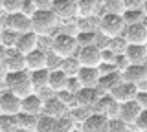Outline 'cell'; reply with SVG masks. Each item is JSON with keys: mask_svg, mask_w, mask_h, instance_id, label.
Returning a JSON list of instances; mask_svg holds the SVG:
<instances>
[{"mask_svg": "<svg viewBox=\"0 0 147 132\" xmlns=\"http://www.w3.org/2000/svg\"><path fill=\"white\" fill-rule=\"evenodd\" d=\"M127 46H129V40L123 37H114V39H110V42H109V48L112 50V52H116L118 55L119 53H125V50H127Z\"/></svg>", "mask_w": 147, "mask_h": 132, "instance_id": "36", "label": "cell"}, {"mask_svg": "<svg viewBox=\"0 0 147 132\" xmlns=\"http://www.w3.org/2000/svg\"><path fill=\"white\" fill-rule=\"evenodd\" d=\"M119 108H121V103L112 94H103L96 107V112H101L109 119H112V117H119Z\"/></svg>", "mask_w": 147, "mask_h": 132, "instance_id": "10", "label": "cell"}, {"mask_svg": "<svg viewBox=\"0 0 147 132\" xmlns=\"http://www.w3.org/2000/svg\"><path fill=\"white\" fill-rule=\"evenodd\" d=\"M68 110H70L68 105L59 95H55V97H50L44 101V112L42 114H48V116H53V117H63V116H66Z\"/></svg>", "mask_w": 147, "mask_h": 132, "instance_id": "17", "label": "cell"}, {"mask_svg": "<svg viewBox=\"0 0 147 132\" xmlns=\"http://www.w3.org/2000/svg\"><path fill=\"white\" fill-rule=\"evenodd\" d=\"M109 117L103 116L101 112H94L81 123V130L83 132H109Z\"/></svg>", "mask_w": 147, "mask_h": 132, "instance_id": "7", "label": "cell"}, {"mask_svg": "<svg viewBox=\"0 0 147 132\" xmlns=\"http://www.w3.org/2000/svg\"><path fill=\"white\" fill-rule=\"evenodd\" d=\"M4 24H6V28L17 31L18 35L28 33V31H31V17L18 11V13H13V15H6V22Z\"/></svg>", "mask_w": 147, "mask_h": 132, "instance_id": "9", "label": "cell"}, {"mask_svg": "<svg viewBox=\"0 0 147 132\" xmlns=\"http://www.w3.org/2000/svg\"><path fill=\"white\" fill-rule=\"evenodd\" d=\"M81 66H99L103 62V50L98 44H88V46H81L77 52Z\"/></svg>", "mask_w": 147, "mask_h": 132, "instance_id": "5", "label": "cell"}, {"mask_svg": "<svg viewBox=\"0 0 147 132\" xmlns=\"http://www.w3.org/2000/svg\"><path fill=\"white\" fill-rule=\"evenodd\" d=\"M31 81H33L35 92H40L42 88H50V68L31 72Z\"/></svg>", "mask_w": 147, "mask_h": 132, "instance_id": "24", "label": "cell"}, {"mask_svg": "<svg viewBox=\"0 0 147 132\" xmlns=\"http://www.w3.org/2000/svg\"><path fill=\"white\" fill-rule=\"evenodd\" d=\"M68 79H70V75H68L61 66H59V68H53V70H50V90H53V92L66 90Z\"/></svg>", "mask_w": 147, "mask_h": 132, "instance_id": "20", "label": "cell"}, {"mask_svg": "<svg viewBox=\"0 0 147 132\" xmlns=\"http://www.w3.org/2000/svg\"><path fill=\"white\" fill-rule=\"evenodd\" d=\"M74 132H83V130H81V127H76V130H74Z\"/></svg>", "mask_w": 147, "mask_h": 132, "instance_id": "48", "label": "cell"}, {"mask_svg": "<svg viewBox=\"0 0 147 132\" xmlns=\"http://www.w3.org/2000/svg\"><path fill=\"white\" fill-rule=\"evenodd\" d=\"M76 37H77V42H79V48H81V46H88V44H96L99 35H98V31H79Z\"/></svg>", "mask_w": 147, "mask_h": 132, "instance_id": "34", "label": "cell"}, {"mask_svg": "<svg viewBox=\"0 0 147 132\" xmlns=\"http://www.w3.org/2000/svg\"><path fill=\"white\" fill-rule=\"evenodd\" d=\"M55 123H57V117L48 116V114H40L35 132H55Z\"/></svg>", "mask_w": 147, "mask_h": 132, "instance_id": "26", "label": "cell"}, {"mask_svg": "<svg viewBox=\"0 0 147 132\" xmlns=\"http://www.w3.org/2000/svg\"><path fill=\"white\" fill-rule=\"evenodd\" d=\"M17 40H18L17 31H13V29H9V28L4 26V29H2V46L4 48H15Z\"/></svg>", "mask_w": 147, "mask_h": 132, "instance_id": "33", "label": "cell"}, {"mask_svg": "<svg viewBox=\"0 0 147 132\" xmlns=\"http://www.w3.org/2000/svg\"><path fill=\"white\" fill-rule=\"evenodd\" d=\"M101 95L103 94H101V90L98 86H83L79 92H77V101H79V105H85V107H90L96 110Z\"/></svg>", "mask_w": 147, "mask_h": 132, "instance_id": "14", "label": "cell"}, {"mask_svg": "<svg viewBox=\"0 0 147 132\" xmlns=\"http://www.w3.org/2000/svg\"><path fill=\"white\" fill-rule=\"evenodd\" d=\"M74 130H76V121H74L70 116L57 117V123H55V132H74Z\"/></svg>", "mask_w": 147, "mask_h": 132, "instance_id": "31", "label": "cell"}, {"mask_svg": "<svg viewBox=\"0 0 147 132\" xmlns=\"http://www.w3.org/2000/svg\"><path fill=\"white\" fill-rule=\"evenodd\" d=\"M123 37L129 40V44H147V24L140 22V24L127 26Z\"/></svg>", "mask_w": 147, "mask_h": 132, "instance_id": "15", "label": "cell"}, {"mask_svg": "<svg viewBox=\"0 0 147 132\" xmlns=\"http://www.w3.org/2000/svg\"><path fill=\"white\" fill-rule=\"evenodd\" d=\"M37 11H39V7H37V4L33 0H24V4H22V13H26L28 17H33Z\"/></svg>", "mask_w": 147, "mask_h": 132, "instance_id": "38", "label": "cell"}, {"mask_svg": "<svg viewBox=\"0 0 147 132\" xmlns=\"http://www.w3.org/2000/svg\"><path fill=\"white\" fill-rule=\"evenodd\" d=\"M4 83L11 92H15L20 97L35 94V86L31 81V72L30 70H20V72H9L4 77Z\"/></svg>", "mask_w": 147, "mask_h": 132, "instance_id": "1", "label": "cell"}, {"mask_svg": "<svg viewBox=\"0 0 147 132\" xmlns=\"http://www.w3.org/2000/svg\"><path fill=\"white\" fill-rule=\"evenodd\" d=\"M0 112L2 114H9V116H17L22 112V97L17 95L11 90H4L0 95Z\"/></svg>", "mask_w": 147, "mask_h": 132, "instance_id": "6", "label": "cell"}, {"mask_svg": "<svg viewBox=\"0 0 147 132\" xmlns=\"http://www.w3.org/2000/svg\"><path fill=\"white\" fill-rule=\"evenodd\" d=\"M17 121H18V129L35 130L39 116H33V114H28V112H20V114H17Z\"/></svg>", "mask_w": 147, "mask_h": 132, "instance_id": "25", "label": "cell"}, {"mask_svg": "<svg viewBox=\"0 0 147 132\" xmlns=\"http://www.w3.org/2000/svg\"><path fill=\"white\" fill-rule=\"evenodd\" d=\"M17 132H35V130H26V129H18Z\"/></svg>", "mask_w": 147, "mask_h": 132, "instance_id": "47", "label": "cell"}, {"mask_svg": "<svg viewBox=\"0 0 147 132\" xmlns=\"http://www.w3.org/2000/svg\"><path fill=\"white\" fill-rule=\"evenodd\" d=\"M144 64H145V66H147V59H145V62H144Z\"/></svg>", "mask_w": 147, "mask_h": 132, "instance_id": "49", "label": "cell"}, {"mask_svg": "<svg viewBox=\"0 0 147 132\" xmlns=\"http://www.w3.org/2000/svg\"><path fill=\"white\" fill-rule=\"evenodd\" d=\"M81 88H83V84H81V81L77 79V75H70V79H68V86H66V90H70L72 94H77Z\"/></svg>", "mask_w": 147, "mask_h": 132, "instance_id": "40", "label": "cell"}, {"mask_svg": "<svg viewBox=\"0 0 147 132\" xmlns=\"http://www.w3.org/2000/svg\"><path fill=\"white\" fill-rule=\"evenodd\" d=\"M138 92H140V90H138V86L134 83H131V81H125V79L119 81V83L114 86L112 90H110V94H112L119 103H127V101L136 99Z\"/></svg>", "mask_w": 147, "mask_h": 132, "instance_id": "11", "label": "cell"}, {"mask_svg": "<svg viewBox=\"0 0 147 132\" xmlns=\"http://www.w3.org/2000/svg\"><path fill=\"white\" fill-rule=\"evenodd\" d=\"M136 101L140 103V107L144 108H147V90H140V92H138V95H136Z\"/></svg>", "mask_w": 147, "mask_h": 132, "instance_id": "44", "label": "cell"}, {"mask_svg": "<svg viewBox=\"0 0 147 132\" xmlns=\"http://www.w3.org/2000/svg\"><path fill=\"white\" fill-rule=\"evenodd\" d=\"M24 0H2V11L4 15H13V13L22 11Z\"/></svg>", "mask_w": 147, "mask_h": 132, "instance_id": "35", "label": "cell"}, {"mask_svg": "<svg viewBox=\"0 0 147 132\" xmlns=\"http://www.w3.org/2000/svg\"><path fill=\"white\" fill-rule=\"evenodd\" d=\"M52 52L61 59L74 57V53L79 52L77 37L70 33H57L55 37H52Z\"/></svg>", "mask_w": 147, "mask_h": 132, "instance_id": "4", "label": "cell"}, {"mask_svg": "<svg viewBox=\"0 0 147 132\" xmlns=\"http://www.w3.org/2000/svg\"><path fill=\"white\" fill-rule=\"evenodd\" d=\"M99 33L105 35V37H121L127 29V24L123 20V17L119 13H105L99 19V26H98Z\"/></svg>", "mask_w": 147, "mask_h": 132, "instance_id": "3", "label": "cell"}, {"mask_svg": "<svg viewBox=\"0 0 147 132\" xmlns=\"http://www.w3.org/2000/svg\"><path fill=\"white\" fill-rule=\"evenodd\" d=\"M77 9H79L81 19L94 17L96 9H98V0H77Z\"/></svg>", "mask_w": 147, "mask_h": 132, "instance_id": "27", "label": "cell"}, {"mask_svg": "<svg viewBox=\"0 0 147 132\" xmlns=\"http://www.w3.org/2000/svg\"><path fill=\"white\" fill-rule=\"evenodd\" d=\"M17 130H18L17 116L2 114V117H0V132H17Z\"/></svg>", "mask_w": 147, "mask_h": 132, "instance_id": "30", "label": "cell"}, {"mask_svg": "<svg viewBox=\"0 0 147 132\" xmlns=\"http://www.w3.org/2000/svg\"><path fill=\"white\" fill-rule=\"evenodd\" d=\"M109 132H129V125L121 117H112L109 121Z\"/></svg>", "mask_w": 147, "mask_h": 132, "instance_id": "37", "label": "cell"}, {"mask_svg": "<svg viewBox=\"0 0 147 132\" xmlns=\"http://www.w3.org/2000/svg\"><path fill=\"white\" fill-rule=\"evenodd\" d=\"M92 110H94V108L85 107V105H76L74 108H70V117H72L76 123H79V125H81V123L85 121L86 117L90 116V114H94Z\"/></svg>", "mask_w": 147, "mask_h": 132, "instance_id": "29", "label": "cell"}, {"mask_svg": "<svg viewBox=\"0 0 147 132\" xmlns=\"http://www.w3.org/2000/svg\"><path fill=\"white\" fill-rule=\"evenodd\" d=\"M39 37L40 35H37L33 29L28 31V33H20L17 44H15V50L18 53H22V55H28L30 52H33V50L39 48Z\"/></svg>", "mask_w": 147, "mask_h": 132, "instance_id": "13", "label": "cell"}, {"mask_svg": "<svg viewBox=\"0 0 147 132\" xmlns=\"http://www.w3.org/2000/svg\"><path fill=\"white\" fill-rule=\"evenodd\" d=\"M61 68L64 72H66L68 75H77V72L81 70V62H79V59H74V57H68V59H63V62H61Z\"/></svg>", "mask_w": 147, "mask_h": 132, "instance_id": "32", "label": "cell"}, {"mask_svg": "<svg viewBox=\"0 0 147 132\" xmlns=\"http://www.w3.org/2000/svg\"><path fill=\"white\" fill-rule=\"evenodd\" d=\"M26 68L30 72L35 70H42V68H50V55L44 50H33L26 55Z\"/></svg>", "mask_w": 147, "mask_h": 132, "instance_id": "12", "label": "cell"}, {"mask_svg": "<svg viewBox=\"0 0 147 132\" xmlns=\"http://www.w3.org/2000/svg\"><path fill=\"white\" fill-rule=\"evenodd\" d=\"M77 79L81 81L83 86H98L101 72L98 66H81V70L77 72Z\"/></svg>", "mask_w": 147, "mask_h": 132, "instance_id": "18", "label": "cell"}, {"mask_svg": "<svg viewBox=\"0 0 147 132\" xmlns=\"http://www.w3.org/2000/svg\"><path fill=\"white\" fill-rule=\"evenodd\" d=\"M144 2L145 0H123L125 9H144Z\"/></svg>", "mask_w": 147, "mask_h": 132, "instance_id": "43", "label": "cell"}, {"mask_svg": "<svg viewBox=\"0 0 147 132\" xmlns=\"http://www.w3.org/2000/svg\"><path fill=\"white\" fill-rule=\"evenodd\" d=\"M116 66H118V70L119 72H123V70H127V66H131V61L127 59L125 53H119V55H116Z\"/></svg>", "mask_w": 147, "mask_h": 132, "instance_id": "42", "label": "cell"}, {"mask_svg": "<svg viewBox=\"0 0 147 132\" xmlns=\"http://www.w3.org/2000/svg\"><path fill=\"white\" fill-rule=\"evenodd\" d=\"M134 127L140 132H147V108H145V110H142V114L138 116V119L134 123Z\"/></svg>", "mask_w": 147, "mask_h": 132, "instance_id": "39", "label": "cell"}, {"mask_svg": "<svg viewBox=\"0 0 147 132\" xmlns=\"http://www.w3.org/2000/svg\"><path fill=\"white\" fill-rule=\"evenodd\" d=\"M57 26H59V17L52 9H39L31 17V29L40 37L52 35Z\"/></svg>", "mask_w": 147, "mask_h": 132, "instance_id": "2", "label": "cell"}, {"mask_svg": "<svg viewBox=\"0 0 147 132\" xmlns=\"http://www.w3.org/2000/svg\"><path fill=\"white\" fill-rule=\"evenodd\" d=\"M52 11L59 17V20H70L74 17H79L77 0H55Z\"/></svg>", "mask_w": 147, "mask_h": 132, "instance_id": "8", "label": "cell"}, {"mask_svg": "<svg viewBox=\"0 0 147 132\" xmlns=\"http://www.w3.org/2000/svg\"><path fill=\"white\" fill-rule=\"evenodd\" d=\"M121 74H123V79L125 81H131V83H134L138 86L142 81L147 79V66L145 64H131Z\"/></svg>", "mask_w": 147, "mask_h": 132, "instance_id": "21", "label": "cell"}, {"mask_svg": "<svg viewBox=\"0 0 147 132\" xmlns=\"http://www.w3.org/2000/svg\"><path fill=\"white\" fill-rule=\"evenodd\" d=\"M99 68V72H101V75H107V74H112V72H119L118 70V66H116V62H101V64L98 66Z\"/></svg>", "mask_w": 147, "mask_h": 132, "instance_id": "41", "label": "cell"}, {"mask_svg": "<svg viewBox=\"0 0 147 132\" xmlns=\"http://www.w3.org/2000/svg\"><path fill=\"white\" fill-rule=\"evenodd\" d=\"M144 13H145V17H147V0L144 2Z\"/></svg>", "mask_w": 147, "mask_h": 132, "instance_id": "46", "label": "cell"}, {"mask_svg": "<svg viewBox=\"0 0 147 132\" xmlns=\"http://www.w3.org/2000/svg\"><path fill=\"white\" fill-rule=\"evenodd\" d=\"M33 2L37 4L39 9H52V6H53L55 0H33Z\"/></svg>", "mask_w": 147, "mask_h": 132, "instance_id": "45", "label": "cell"}, {"mask_svg": "<svg viewBox=\"0 0 147 132\" xmlns=\"http://www.w3.org/2000/svg\"><path fill=\"white\" fill-rule=\"evenodd\" d=\"M125 55L131 64H144L147 59V44H129Z\"/></svg>", "mask_w": 147, "mask_h": 132, "instance_id": "22", "label": "cell"}, {"mask_svg": "<svg viewBox=\"0 0 147 132\" xmlns=\"http://www.w3.org/2000/svg\"><path fill=\"white\" fill-rule=\"evenodd\" d=\"M142 110H144V108L140 107V103H138L136 99H132V101L121 103V108H119V117H121L127 125H134L136 119H138V116L142 114Z\"/></svg>", "mask_w": 147, "mask_h": 132, "instance_id": "16", "label": "cell"}, {"mask_svg": "<svg viewBox=\"0 0 147 132\" xmlns=\"http://www.w3.org/2000/svg\"><path fill=\"white\" fill-rule=\"evenodd\" d=\"M121 77H123L121 72H112V74L101 75L98 88L101 90V94H110V90H112L114 86H116V84L119 83V81H121Z\"/></svg>", "mask_w": 147, "mask_h": 132, "instance_id": "23", "label": "cell"}, {"mask_svg": "<svg viewBox=\"0 0 147 132\" xmlns=\"http://www.w3.org/2000/svg\"><path fill=\"white\" fill-rule=\"evenodd\" d=\"M121 17H123V20H125L127 26L140 24V22H145V19H147L144 9H125V11L121 13Z\"/></svg>", "mask_w": 147, "mask_h": 132, "instance_id": "28", "label": "cell"}, {"mask_svg": "<svg viewBox=\"0 0 147 132\" xmlns=\"http://www.w3.org/2000/svg\"><path fill=\"white\" fill-rule=\"evenodd\" d=\"M22 112H28V114H33V116H40L44 112V101L39 94H31V95H26L22 97Z\"/></svg>", "mask_w": 147, "mask_h": 132, "instance_id": "19", "label": "cell"}]
</instances>
